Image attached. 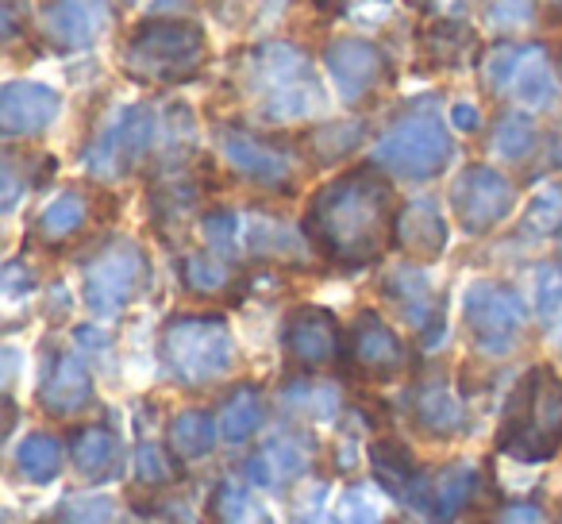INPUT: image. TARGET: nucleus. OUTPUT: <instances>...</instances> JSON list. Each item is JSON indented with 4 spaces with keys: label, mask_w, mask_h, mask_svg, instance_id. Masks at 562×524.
Segmentation results:
<instances>
[{
    "label": "nucleus",
    "mask_w": 562,
    "mask_h": 524,
    "mask_svg": "<svg viewBox=\"0 0 562 524\" xmlns=\"http://www.w3.org/2000/svg\"><path fill=\"white\" fill-rule=\"evenodd\" d=\"M393 224H397V201L378 166H359L331 178L308 197L305 209L308 247L344 270L378 263L393 243Z\"/></svg>",
    "instance_id": "1"
},
{
    "label": "nucleus",
    "mask_w": 562,
    "mask_h": 524,
    "mask_svg": "<svg viewBox=\"0 0 562 524\" xmlns=\"http://www.w3.org/2000/svg\"><path fill=\"white\" fill-rule=\"evenodd\" d=\"M239 89L258 120L266 124H301L328 109L313 63L293 43H255L239 58Z\"/></svg>",
    "instance_id": "2"
},
{
    "label": "nucleus",
    "mask_w": 562,
    "mask_h": 524,
    "mask_svg": "<svg viewBox=\"0 0 562 524\" xmlns=\"http://www.w3.org/2000/svg\"><path fill=\"white\" fill-rule=\"evenodd\" d=\"M497 451L520 462H543L562 451V378L536 363L505 405Z\"/></svg>",
    "instance_id": "3"
},
{
    "label": "nucleus",
    "mask_w": 562,
    "mask_h": 524,
    "mask_svg": "<svg viewBox=\"0 0 562 524\" xmlns=\"http://www.w3.org/2000/svg\"><path fill=\"white\" fill-rule=\"evenodd\" d=\"M209 58V40L186 16H150L132 27L120 63L143 86H181L201 74Z\"/></svg>",
    "instance_id": "4"
},
{
    "label": "nucleus",
    "mask_w": 562,
    "mask_h": 524,
    "mask_svg": "<svg viewBox=\"0 0 562 524\" xmlns=\"http://www.w3.org/2000/svg\"><path fill=\"white\" fill-rule=\"evenodd\" d=\"M451 158L454 140L439 120L436 101L408 104L405 116L393 120L370 147V166L397 181H431L451 166Z\"/></svg>",
    "instance_id": "5"
},
{
    "label": "nucleus",
    "mask_w": 562,
    "mask_h": 524,
    "mask_svg": "<svg viewBox=\"0 0 562 524\" xmlns=\"http://www.w3.org/2000/svg\"><path fill=\"white\" fill-rule=\"evenodd\" d=\"M158 355H162V367L173 382L201 390V386H212L232 375L235 339L224 316L181 313L166 321L162 336H158Z\"/></svg>",
    "instance_id": "6"
},
{
    "label": "nucleus",
    "mask_w": 562,
    "mask_h": 524,
    "mask_svg": "<svg viewBox=\"0 0 562 524\" xmlns=\"http://www.w3.org/2000/svg\"><path fill=\"white\" fill-rule=\"evenodd\" d=\"M524 324H528V305L505 282L477 278L462 290V328L474 352L485 359H505L520 347Z\"/></svg>",
    "instance_id": "7"
},
{
    "label": "nucleus",
    "mask_w": 562,
    "mask_h": 524,
    "mask_svg": "<svg viewBox=\"0 0 562 524\" xmlns=\"http://www.w3.org/2000/svg\"><path fill=\"white\" fill-rule=\"evenodd\" d=\"M482 81L493 97H513L531 112L551 109L559 101V78H554L543 43H493L482 55Z\"/></svg>",
    "instance_id": "8"
},
{
    "label": "nucleus",
    "mask_w": 562,
    "mask_h": 524,
    "mask_svg": "<svg viewBox=\"0 0 562 524\" xmlns=\"http://www.w3.org/2000/svg\"><path fill=\"white\" fill-rule=\"evenodd\" d=\"M158 140H162V112L155 104H124L109 124H101L81 163L101 181L124 178L155 150Z\"/></svg>",
    "instance_id": "9"
},
{
    "label": "nucleus",
    "mask_w": 562,
    "mask_h": 524,
    "mask_svg": "<svg viewBox=\"0 0 562 524\" xmlns=\"http://www.w3.org/2000/svg\"><path fill=\"white\" fill-rule=\"evenodd\" d=\"M216 150L243 181L258 189H273V193H290L297 181V155L285 143L270 140L262 132H250L239 124H220L216 127Z\"/></svg>",
    "instance_id": "10"
},
{
    "label": "nucleus",
    "mask_w": 562,
    "mask_h": 524,
    "mask_svg": "<svg viewBox=\"0 0 562 524\" xmlns=\"http://www.w3.org/2000/svg\"><path fill=\"white\" fill-rule=\"evenodd\" d=\"M147 282V255L135 239H112L86 263V305L97 316H116Z\"/></svg>",
    "instance_id": "11"
},
{
    "label": "nucleus",
    "mask_w": 562,
    "mask_h": 524,
    "mask_svg": "<svg viewBox=\"0 0 562 524\" xmlns=\"http://www.w3.org/2000/svg\"><path fill=\"white\" fill-rule=\"evenodd\" d=\"M112 20V0H40L35 35L58 55H81L109 35Z\"/></svg>",
    "instance_id": "12"
},
{
    "label": "nucleus",
    "mask_w": 562,
    "mask_h": 524,
    "mask_svg": "<svg viewBox=\"0 0 562 524\" xmlns=\"http://www.w3.org/2000/svg\"><path fill=\"white\" fill-rule=\"evenodd\" d=\"M451 209L462 232L485 235L497 224H505L516 209V186L493 166H462V174L451 186Z\"/></svg>",
    "instance_id": "13"
},
{
    "label": "nucleus",
    "mask_w": 562,
    "mask_h": 524,
    "mask_svg": "<svg viewBox=\"0 0 562 524\" xmlns=\"http://www.w3.org/2000/svg\"><path fill=\"white\" fill-rule=\"evenodd\" d=\"M324 70H328L344 104L370 101L393 78L385 51L370 40H359V35H336L324 43Z\"/></svg>",
    "instance_id": "14"
},
{
    "label": "nucleus",
    "mask_w": 562,
    "mask_h": 524,
    "mask_svg": "<svg viewBox=\"0 0 562 524\" xmlns=\"http://www.w3.org/2000/svg\"><path fill=\"white\" fill-rule=\"evenodd\" d=\"M281 344H285V355H290L293 367L324 370L331 363H344L347 332L339 328L336 313H328L324 305H297L285 316Z\"/></svg>",
    "instance_id": "15"
},
{
    "label": "nucleus",
    "mask_w": 562,
    "mask_h": 524,
    "mask_svg": "<svg viewBox=\"0 0 562 524\" xmlns=\"http://www.w3.org/2000/svg\"><path fill=\"white\" fill-rule=\"evenodd\" d=\"M408 363V352L401 344V336L382 321L378 313H359L355 324L347 328L344 344V367L351 375L367 378V382H385V378H397Z\"/></svg>",
    "instance_id": "16"
},
{
    "label": "nucleus",
    "mask_w": 562,
    "mask_h": 524,
    "mask_svg": "<svg viewBox=\"0 0 562 524\" xmlns=\"http://www.w3.org/2000/svg\"><path fill=\"white\" fill-rule=\"evenodd\" d=\"M382 293L401 313V321L420 332L424 347H439V339H443V298H436L428 275L420 267L401 263L397 270H390L382 278Z\"/></svg>",
    "instance_id": "17"
},
{
    "label": "nucleus",
    "mask_w": 562,
    "mask_h": 524,
    "mask_svg": "<svg viewBox=\"0 0 562 524\" xmlns=\"http://www.w3.org/2000/svg\"><path fill=\"white\" fill-rule=\"evenodd\" d=\"M63 112V97L50 86L32 78L4 81L0 89V132L9 140H24V135H43Z\"/></svg>",
    "instance_id": "18"
},
{
    "label": "nucleus",
    "mask_w": 562,
    "mask_h": 524,
    "mask_svg": "<svg viewBox=\"0 0 562 524\" xmlns=\"http://www.w3.org/2000/svg\"><path fill=\"white\" fill-rule=\"evenodd\" d=\"M370 459V475L374 482L382 486L385 493L401 501L408 509H428V486H431V475L416 462V455L408 451L401 439L385 436V439H374L367 451Z\"/></svg>",
    "instance_id": "19"
},
{
    "label": "nucleus",
    "mask_w": 562,
    "mask_h": 524,
    "mask_svg": "<svg viewBox=\"0 0 562 524\" xmlns=\"http://www.w3.org/2000/svg\"><path fill=\"white\" fill-rule=\"evenodd\" d=\"M313 462V439L305 432H278L270 436L247 462H243V475H247L250 486L258 490H285L290 482H297L301 475Z\"/></svg>",
    "instance_id": "20"
},
{
    "label": "nucleus",
    "mask_w": 562,
    "mask_h": 524,
    "mask_svg": "<svg viewBox=\"0 0 562 524\" xmlns=\"http://www.w3.org/2000/svg\"><path fill=\"white\" fill-rule=\"evenodd\" d=\"M40 405L47 416H55V421H66V416H78L89 409V401H93V375H89V367L78 359V355L70 352H58L47 359V367H43V378H40Z\"/></svg>",
    "instance_id": "21"
},
{
    "label": "nucleus",
    "mask_w": 562,
    "mask_h": 524,
    "mask_svg": "<svg viewBox=\"0 0 562 524\" xmlns=\"http://www.w3.org/2000/svg\"><path fill=\"white\" fill-rule=\"evenodd\" d=\"M413 424L424 432L428 439H454L470 428V416H467V405L462 398L451 390L447 375H424L420 382L413 386Z\"/></svg>",
    "instance_id": "22"
},
{
    "label": "nucleus",
    "mask_w": 562,
    "mask_h": 524,
    "mask_svg": "<svg viewBox=\"0 0 562 524\" xmlns=\"http://www.w3.org/2000/svg\"><path fill=\"white\" fill-rule=\"evenodd\" d=\"M393 243L416 263H431L447 250V220L431 197H413L397 209Z\"/></svg>",
    "instance_id": "23"
},
{
    "label": "nucleus",
    "mask_w": 562,
    "mask_h": 524,
    "mask_svg": "<svg viewBox=\"0 0 562 524\" xmlns=\"http://www.w3.org/2000/svg\"><path fill=\"white\" fill-rule=\"evenodd\" d=\"M305 239L293 232L285 220L266 216V212H243L239 220V255L255 263H301Z\"/></svg>",
    "instance_id": "24"
},
{
    "label": "nucleus",
    "mask_w": 562,
    "mask_h": 524,
    "mask_svg": "<svg viewBox=\"0 0 562 524\" xmlns=\"http://www.w3.org/2000/svg\"><path fill=\"white\" fill-rule=\"evenodd\" d=\"M86 224H89V197L81 193V189H63V193L50 197L40 216H35V239H40L43 247H63V243H70Z\"/></svg>",
    "instance_id": "25"
},
{
    "label": "nucleus",
    "mask_w": 562,
    "mask_h": 524,
    "mask_svg": "<svg viewBox=\"0 0 562 524\" xmlns=\"http://www.w3.org/2000/svg\"><path fill=\"white\" fill-rule=\"evenodd\" d=\"M477 493V470L467 467V462H447L431 475L428 486V509L424 513L436 524H447L470 505V498Z\"/></svg>",
    "instance_id": "26"
},
{
    "label": "nucleus",
    "mask_w": 562,
    "mask_h": 524,
    "mask_svg": "<svg viewBox=\"0 0 562 524\" xmlns=\"http://www.w3.org/2000/svg\"><path fill=\"white\" fill-rule=\"evenodd\" d=\"M420 51L431 70H462L477 51V35L462 20H431L420 35Z\"/></svg>",
    "instance_id": "27"
},
{
    "label": "nucleus",
    "mask_w": 562,
    "mask_h": 524,
    "mask_svg": "<svg viewBox=\"0 0 562 524\" xmlns=\"http://www.w3.org/2000/svg\"><path fill=\"white\" fill-rule=\"evenodd\" d=\"M70 459L86 482H104L120 462V439L104 424H89L70 436Z\"/></svg>",
    "instance_id": "28"
},
{
    "label": "nucleus",
    "mask_w": 562,
    "mask_h": 524,
    "mask_svg": "<svg viewBox=\"0 0 562 524\" xmlns=\"http://www.w3.org/2000/svg\"><path fill=\"white\" fill-rule=\"evenodd\" d=\"M266 421V405H262V393L258 386H235L232 393L224 398V405L216 409V424H220V436L227 444H247Z\"/></svg>",
    "instance_id": "29"
},
{
    "label": "nucleus",
    "mask_w": 562,
    "mask_h": 524,
    "mask_svg": "<svg viewBox=\"0 0 562 524\" xmlns=\"http://www.w3.org/2000/svg\"><path fill=\"white\" fill-rule=\"evenodd\" d=\"M216 436H220V424L212 413L204 409H186L170 421V432H166V444L170 451L178 455L181 462H196L216 447Z\"/></svg>",
    "instance_id": "30"
},
{
    "label": "nucleus",
    "mask_w": 562,
    "mask_h": 524,
    "mask_svg": "<svg viewBox=\"0 0 562 524\" xmlns=\"http://www.w3.org/2000/svg\"><path fill=\"white\" fill-rule=\"evenodd\" d=\"M539 147V132L531 124L528 112H501L493 120V132H490V155L501 158V163H528Z\"/></svg>",
    "instance_id": "31"
},
{
    "label": "nucleus",
    "mask_w": 562,
    "mask_h": 524,
    "mask_svg": "<svg viewBox=\"0 0 562 524\" xmlns=\"http://www.w3.org/2000/svg\"><path fill=\"white\" fill-rule=\"evenodd\" d=\"M16 475L32 486H47L63 475V444L47 432H32L16 447Z\"/></svg>",
    "instance_id": "32"
},
{
    "label": "nucleus",
    "mask_w": 562,
    "mask_h": 524,
    "mask_svg": "<svg viewBox=\"0 0 562 524\" xmlns=\"http://www.w3.org/2000/svg\"><path fill=\"white\" fill-rule=\"evenodd\" d=\"M281 405L297 413L301 421H331L339 413V393L336 386L324 382H308V378H297L281 390Z\"/></svg>",
    "instance_id": "33"
},
{
    "label": "nucleus",
    "mask_w": 562,
    "mask_h": 524,
    "mask_svg": "<svg viewBox=\"0 0 562 524\" xmlns=\"http://www.w3.org/2000/svg\"><path fill=\"white\" fill-rule=\"evenodd\" d=\"M181 282L201 298H216L232 286V267H227V258L212 255V250H193L181 258Z\"/></svg>",
    "instance_id": "34"
},
{
    "label": "nucleus",
    "mask_w": 562,
    "mask_h": 524,
    "mask_svg": "<svg viewBox=\"0 0 562 524\" xmlns=\"http://www.w3.org/2000/svg\"><path fill=\"white\" fill-rule=\"evenodd\" d=\"M524 232L536 235V239H547V235L562 232V181H551V186H543L531 197L520 220V235Z\"/></svg>",
    "instance_id": "35"
},
{
    "label": "nucleus",
    "mask_w": 562,
    "mask_h": 524,
    "mask_svg": "<svg viewBox=\"0 0 562 524\" xmlns=\"http://www.w3.org/2000/svg\"><path fill=\"white\" fill-rule=\"evenodd\" d=\"M212 521L216 524H270V513H266L243 486L224 482L212 493Z\"/></svg>",
    "instance_id": "36"
},
{
    "label": "nucleus",
    "mask_w": 562,
    "mask_h": 524,
    "mask_svg": "<svg viewBox=\"0 0 562 524\" xmlns=\"http://www.w3.org/2000/svg\"><path fill=\"white\" fill-rule=\"evenodd\" d=\"M120 509L109 493H74L58 505L55 524H116Z\"/></svg>",
    "instance_id": "37"
},
{
    "label": "nucleus",
    "mask_w": 562,
    "mask_h": 524,
    "mask_svg": "<svg viewBox=\"0 0 562 524\" xmlns=\"http://www.w3.org/2000/svg\"><path fill=\"white\" fill-rule=\"evenodd\" d=\"M359 143H362L359 120H351V124H321L313 135H308V147H313L316 163H336V158H347Z\"/></svg>",
    "instance_id": "38"
},
{
    "label": "nucleus",
    "mask_w": 562,
    "mask_h": 524,
    "mask_svg": "<svg viewBox=\"0 0 562 524\" xmlns=\"http://www.w3.org/2000/svg\"><path fill=\"white\" fill-rule=\"evenodd\" d=\"M239 220L243 212H232V209H212L209 216L201 220V239L212 255L220 258H232L239 255Z\"/></svg>",
    "instance_id": "39"
},
{
    "label": "nucleus",
    "mask_w": 562,
    "mask_h": 524,
    "mask_svg": "<svg viewBox=\"0 0 562 524\" xmlns=\"http://www.w3.org/2000/svg\"><path fill=\"white\" fill-rule=\"evenodd\" d=\"M536 313L547 332H551L562 316V267H554V263H543V267L536 270Z\"/></svg>",
    "instance_id": "40"
},
{
    "label": "nucleus",
    "mask_w": 562,
    "mask_h": 524,
    "mask_svg": "<svg viewBox=\"0 0 562 524\" xmlns=\"http://www.w3.org/2000/svg\"><path fill=\"white\" fill-rule=\"evenodd\" d=\"M536 4L539 0H490L485 20L493 32H524L536 20Z\"/></svg>",
    "instance_id": "41"
},
{
    "label": "nucleus",
    "mask_w": 562,
    "mask_h": 524,
    "mask_svg": "<svg viewBox=\"0 0 562 524\" xmlns=\"http://www.w3.org/2000/svg\"><path fill=\"white\" fill-rule=\"evenodd\" d=\"M336 524H382V513L370 501V493L362 490H347L336 505Z\"/></svg>",
    "instance_id": "42"
},
{
    "label": "nucleus",
    "mask_w": 562,
    "mask_h": 524,
    "mask_svg": "<svg viewBox=\"0 0 562 524\" xmlns=\"http://www.w3.org/2000/svg\"><path fill=\"white\" fill-rule=\"evenodd\" d=\"M135 478H139L143 486L170 482V462H166L162 447H155V444H139V447H135Z\"/></svg>",
    "instance_id": "43"
},
{
    "label": "nucleus",
    "mask_w": 562,
    "mask_h": 524,
    "mask_svg": "<svg viewBox=\"0 0 562 524\" xmlns=\"http://www.w3.org/2000/svg\"><path fill=\"white\" fill-rule=\"evenodd\" d=\"M497 524H547V513L536 501H508L497 513Z\"/></svg>",
    "instance_id": "44"
},
{
    "label": "nucleus",
    "mask_w": 562,
    "mask_h": 524,
    "mask_svg": "<svg viewBox=\"0 0 562 524\" xmlns=\"http://www.w3.org/2000/svg\"><path fill=\"white\" fill-rule=\"evenodd\" d=\"M35 290V275L24 267V263H9L4 267V298L9 301H20L24 293Z\"/></svg>",
    "instance_id": "45"
},
{
    "label": "nucleus",
    "mask_w": 562,
    "mask_h": 524,
    "mask_svg": "<svg viewBox=\"0 0 562 524\" xmlns=\"http://www.w3.org/2000/svg\"><path fill=\"white\" fill-rule=\"evenodd\" d=\"M451 124H454V132L470 135L482 127V112H477L470 101H459V104H451Z\"/></svg>",
    "instance_id": "46"
},
{
    "label": "nucleus",
    "mask_w": 562,
    "mask_h": 524,
    "mask_svg": "<svg viewBox=\"0 0 562 524\" xmlns=\"http://www.w3.org/2000/svg\"><path fill=\"white\" fill-rule=\"evenodd\" d=\"M20 174H16V158H4V212H12L16 209V201H20Z\"/></svg>",
    "instance_id": "47"
},
{
    "label": "nucleus",
    "mask_w": 562,
    "mask_h": 524,
    "mask_svg": "<svg viewBox=\"0 0 562 524\" xmlns=\"http://www.w3.org/2000/svg\"><path fill=\"white\" fill-rule=\"evenodd\" d=\"M281 9H285V0H266V9H262V16H266V20H270V16H273V12H281Z\"/></svg>",
    "instance_id": "48"
},
{
    "label": "nucleus",
    "mask_w": 562,
    "mask_h": 524,
    "mask_svg": "<svg viewBox=\"0 0 562 524\" xmlns=\"http://www.w3.org/2000/svg\"><path fill=\"white\" fill-rule=\"evenodd\" d=\"M547 9H551V20L562 24V0H547Z\"/></svg>",
    "instance_id": "49"
},
{
    "label": "nucleus",
    "mask_w": 562,
    "mask_h": 524,
    "mask_svg": "<svg viewBox=\"0 0 562 524\" xmlns=\"http://www.w3.org/2000/svg\"><path fill=\"white\" fill-rule=\"evenodd\" d=\"M173 9H178L173 0H155V12H158V16H166V12H173Z\"/></svg>",
    "instance_id": "50"
},
{
    "label": "nucleus",
    "mask_w": 562,
    "mask_h": 524,
    "mask_svg": "<svg viewBox=\"0 0 562 524\" xmlns=\"http://www.w3.org/2000/svg\"><path fill=\"white\" fill-rule=\"evenodd\" d=\"M551 336H554V347H559V352H562V316H559V324H554V328H551Z\"/></svg>",
    "instance_id": "51"
},
{
    "label": "nucleus",
    "mask_w": 562,
    "mask_h": 524,
    "mask_svg": "<svg viewBox=\"0 0 562 524\" xmlns=\"http://www.w3.org/2000/svg\"><path fill=\"white\" fill-rule=\"evenodd\" d=\"M554 250H559V267H562V232H559V247H554Z\"/></svg>",
    "instance_id": "52"
},
{
    "label": "nucleus",
    "mask_w": 562,
    "mask_h": 524,
    "mask_svg": "<svg viewBox=\"0 0 562 524\" xmlns=\"http://www.w3.org/2000/svg\"><path fill=\"white\" fill-rule=\"evenodd\" d=\"M559 524H562V505H559Z\"/></svg>",
    "instance_id": "53"
},
{
    "label": "nucleus",
    "mask_w": 562,
    "mask_h": 524,
    "mask_svg": "<svg viewBox=\"0 0 562 524\" xmlns=\"http://www.w3.org/2000/svg\"><path fill=\"white\" fill-rule=\"evenodd\" d=\"M124 4H135V0H124Z\"/></svg>",
    "instance_id": "54"
}]
</instances>
